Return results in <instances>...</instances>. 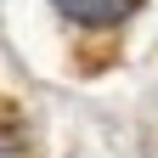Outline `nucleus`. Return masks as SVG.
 I'll use <instances>...</instances> for the list:
<instances>
[{
	"label": "nucleus",
	"mask_w": 158,
	"mask_h": 158,
	"mask_svg": "<svg viewBox=\"0 0 158 158\" xmlns=\"http://www.w3.org/2000/svg\"><path fill=\"white\" fill-rule=\"evenodd\" d=\"M56 6L79 23H118V17L135 11V0H56Z\"/></svg>",
	"instance_id": "nucleus-1"
}]
</instances>
